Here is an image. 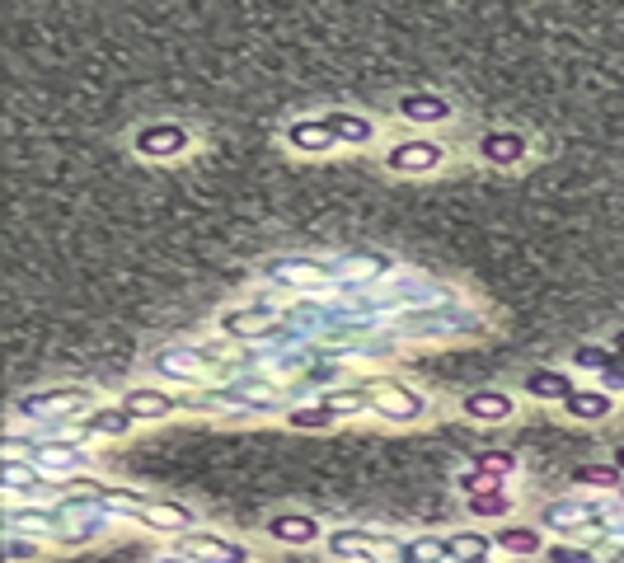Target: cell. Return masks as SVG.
<instances>
[{
    "mask_svg": "<svg viewBox=\"0 0 624 563\" xmlns=\"http://www.w3.org/2000/svg\"><path fill=\"white\" fill-rule=\"evenodd\" d=\"M320 404L329 413H338V418H352V413L371 409V395L366 390H329V395H320Z\"/></svg>",
    "mask_w": 624,
    "mask_h": 563,
    "instance_id": "obj_26",
    "label": "cell"
},
{
    "mask_svg": "<svg viewBox=\"0 0 624 563\" xmlns=\"http://www.w3.org/2000/svg\"><path fill=\"white\" fill-rule=\"evenodd\" d=\"M132 423H137V418L122 409V404L118 409H94L90 418H85V427H80V437H127Z\"/></svg>",
    "mask_w": 624,
    "mask_h": 563,
    "instance_id": "obj_19",
    "label": "cell"
},
{
    "mask_svg": "<svg viewBox=\"0 0 624 563\" xmlns=\"http://www.w3.org/2000/svg\"><path fill=\"white\" fill-rule=\"evenodd\" d=\"M470 512L484 521H503L512 512V498L507 493H479V498H470Z\"/></svg>",
    "mask_w": 624,
    "mask_h": 563,
    "instance_id": "obj_28",
    "label": "cell"
},
{
    "mask_svg": "<svg viewBox=\"0 0 624 563\" xmlns=\"http://www.w3.org/2000/svg\"><path fill=\"white\" fill-rule=\"evenodd\" d=\"M474 465H484V470H498V474H512V470H517V456H507V451H484V456L474 460Z\"/></svg>",
    "mask_w": 624,
    "mask_h": 563,
    "instance_id": "obj_33",
    "label": "cell"
},
{
    "mask_svg": "<svg viewBox=\"0 0 624 563\" xmlns=\"http://www.w3.org/2000/svg\"><path fill=\"white\" fill-rule=\"evenodd\" d=\"M573 362H578L582 371H606V366L615 362V352H610V348H596V343H582V348L573 352Z\"/></svg>",
    "mask_w": 624,
    "mask_h": 563,
    "instance_id": "obj_30",
    "label": "cell"
},
{
    "mask_svg": "<svg viewBox=\"0 0 624 563\" xmlns=\"http://www.w3.org/2000/svg\"><path fill=\"white\" fill-rule=\"evenodd\" d=\"M85 404H90V390H85V385H57V390L19 399V418H71V413H80Z\"/></svg>",
    "mask_w": 624,
    "mask_h": 563,
    "instance_id": "obj_2",
    "label": "cell"
},
{
    "mask_svg": "<svg viewBox=\"0 0 624 563\" xmlns=\"http://www.w3.org/2000/svg\"><path fill=\"white\" fill-rule=\"evenodd\" d=\"M549 563H596L592 549H578V545H549L545 549Z\"/></svg>",
    "mask_w": 624,
    "mask_h": 563,
    "instance_id": "obj_32",
    "label": "cell"
},
{
    "mask_svg": "<svg viewBox=\"0 0 624 563\" xmlns=\"http://www.w3.org/2000/svg\"><path fill=\"white\" fill-rule=\"evenodd\" d=\"M179 545H183V559H193V563H249V549L244 545L221 540V535H207V531L179 535Z\"/></svg>",
    "mask_w": 624,
    "mask_h": 563,
    "instance_id": "obj_4",
    "label": "cell"
},
{
    "mask_svg": "<svg viewBox=\"0 0 624 563\" xmlns=\"http://www.w3.org/2000/svg\"><path fill=\"white\" fill-rule=\"evenodd\" d=\"M371 409L381 413V418H390V423H418L427 413V399L404 390V385H376L371 390Z\"/></svg>",
    "mask_w": 624,
    "mask_h": 563,
    "instance_id": "obj_5",
    "label": "cell"
},
{
    "mask_svg": "<svg viewBox=\"0 0 624 563\" xmlns=\"http://www.w3.org/2000/svg\"><path fill=\"white\" fill-rule=\"evenodd\" d=\"M33 465L38 470H85L90 456L80 442H38L33 446Z\"/></svg>",
    "mask_w": 624,
    "mask_h": 563,
    "instance_id": "obj_12",
    "label": "cell"
},
{
    "mask_svg": "<svg viewBox=\"0 0 624 563\" xmlns=\"http://www.w3.org/2000/svg\"><path fill=\"white\" fill-rule=\"evenodd\" d=\"M488 540L484 535H474V531H460L451 535V563H488Z\"/></svg>",
    "mask_w": 624,
    "mask_h": 563,
    "instance_id": "obj_24",
    "label": "cell"
},
{
    "mask_svg": "<svg viewBox=\"0 0 624 563\" xmlns=\"http://www.w3.org/2000/svg\"><path fill=\"white\" fill-rule=\"evenodd\" d=\"M610 465H615V470L624 474V446H620V451H615V460H610Z\"/></svg>",
    "mask_w": 624,
    "mask_h": 563,
    "instance_id": "obj_35",
    "label": "cell"
},
{
    "mask_svg": "<svg viewBox=\"0 0 624 563\" xmlns=\"http://www.w3.org/2000/svg\"><path fill=\"white\" fill-rule=\"evenodd\" d=\"M324 122H329V132H334L338 141H348V146H362V141H371V132H376V127L366 118H357V113H329Z\"/></svg>",
    "mask_w": 624,
    "mask_h": 563,
    "instance_id": "obj_23",
    "label": "cell"
},
{
    "mask_svg": "<svg viewBox=\"0 0 624 563\" xmlns=\"http://www.w3.org/2000/svg\"><path fill=\"white\" fill-rule=\"evenodd\" d=\"M503 479H507V474L484 470V465H474L470 474H460V488H465L470 498H479V493H503Z\"/></svg>",
    "mask_w": 624,
    "mask_h": 563,
    "instance_id": "obj_27",
    "label": "cell"
},
{
    "mask_svg": "<svg viewBox=\"0 0 624 563\" xmlns=\"http://www.w3.org/2000/svg\"><path fill=\"white\" fill-rule=\"evenodd\" d=\"M437 165H442V146L437 141H399L385 155V169H395V174H432Z\"/></svg>",
    "mask_w": 624,
    "mask_h": 563,
    "instance_id": "obj_7",
    "label": "cell"
},
{
    "mask_svg": "<svg viewBox=\"0 0 624 563\" xmlns=\"http://www.w3.org/2000/svg\"><path fill=\"white\" fill-rule=\"evenodd\" d=\"M399 113L413 122H446L451 118V104H446L442 94H404V99H399Z\"/></svg>",
    "mask_w": 624,
    "mask_h": 563,
    "instance_id": "obj_20",
    "label": "cell"
},
{
    "mask_svg": "<svg viewBox=\"0 0 624 563\" xmlns=\"http://www.w3.org/2000/svg\"><path fill=\"white\" fill-rule=\"evenodd\" d=\"M493 545L503 549V554L531 559V554H540V531H535V526H507V531L493 535Z\"/></svg>",
    "mask_w": 624,
    "mask_h": 563,
    "instance_id": "obj_22",
    "label": "cell"
},
{
    "mask_svg": "<svg viewBox=\"0 0 624 563\" xmlns=\"http://www.w3.org/2000/svg\"><path fill=\"white\" fill-rule=\"evenodd\" d=\"M263 531L273 535L277 545H315V540H320V521L301 517V512H273Z\"/></svg>",
    "mask_w": 624,
    "mask_h": 563,
    "instance_id": "obj_9",
    "label": "cell"
},
{
    "mask_svg": "<svg viewBox=\"0 0 624 563\" xmlns=\"http://www.w3.org/2000/svg\"><path fill=\"white\" fill-rule=\"evenodd\" d=\"M122 409L132 413L137 423H160V418H169V413L179 409V399L165 395V390H146V385H141V390H127V395H122Z\"/></svg>",
    "mask_w": 624,
    "mask_h": 563,
    "instance_id": "obj_11",
    "label": "cell"
},
{
    "mask_svg": "<svg viewBox=\"0 0 624 563\" xmlns=\"http://www.w3.org/2000/svg\"><path fill=\"white\" fill-rule=\"evenodd\" d=\"M620 498H624V488H620Z\"/></svg>",
    "mask_w": 624,
    "mask_h": 563,
    "instance_id": "obj_39",
    "label": "cell"
},
{
    "mask_svg": "<svg viewBox=\"0 0 624 563\" xmlns=\"http://www.w3.org/2000/svg\"><path fill=\"white\" fill-rule=\"evenodd\" d=\"M33 554H38V549H33V540H19V535H10V540H5V559H10V563H24V559H33Z\"/></svg>",
    "mask_w": 624,
    "mask_h": 563,
    "instance_id": "obj_34",
    "label": "cell"
},
{
    "mask_svg": "<svg viewBox=\"0 0 624 563\" xmlns=\"http://www.w3.org/2000/svg\"><path fill=\"white\" fill-rule=\"evenodd\" d=\"M155 563H193V559H183V554H174V559H155Z\"/></svg>",
    "mask_w": 624,
    "mask_h": 563,
    "instance_id": "obj_37",
    "label": "cell"
},
{
    "mask_svg": "<svg viewBox=\"0 0 624 563\" xmlns=\"http://www.w3.org/2000/svg\"><path fill=\"white\" fill-rule=\"evenodd\" d=\"M526 395L531 399H573L578 395V385L568 381L564 371H549V366H535V371H526Z\"/></svg>",
    "mask_w": 624,
    "mask_h": 563,
    "instance_id": "obj_16",
    "label": "cell"
},
{
    "mask_svg": "<svg viewBox=\"0 0 624 563\" xmlns=\"http://www.w3.org/2000/svg\"><path fill=\"white\" fill-rule=\"evenodd\" d=\"M268 329H273V310L268 305H244V310L221 315V334L230 338H263Z\"/></svg>",
    "mask_w": 624,
    "mask_h": 563,
    "instance_id": "obj_13",
    "label": "cell"
},
{
    "mask_svg": "<svg viewBox=\"0 0 624 563\" xmlns=\"http://www.w3.org/2000/svg\"><path fill=\"white\" fill-rule=\"evenodd\" d=\"M465 418H479V423H507V418H512V395L474 390V395H465Z\"/></svg>",
    "mask_w": 624,
    "mask_h": 563,
    "instance_id": "obj_18",
    "label": "cell"
},
{
    "mask_svg": "<svg viewBox=\"0 0 624 563\" xmlns=\"http://www.w3.org/2000/svg\"><path fill=\"white\" fill-rule=\"evenodd\" d=\"M381 549H395V540L371 531H334L329 535V554L348 563H381Z\"/></svg>",
    "mask_w": 624,
    "mask_h": 563,
    "instance_id": "obj_6",
    "label": "cell"
},
{
    "mask_svg": "<svg viewBox=\"0 0 624 563\" xmlns=\"http://www.w3.org/2000/svg\"><path fill=\"white\" fill-rule=\"evenodd\" d=\"M137 155H151V160H169V155H179L193 146V132L183 127V122H151V127H141L137 132Z\"/></svg>",
    "mask_w": 624,
    "mask_h": 563,
    "instance_id": "obj_3",
    "label": "cell"
},
{
    "mask_svg": "<svg viewBox=\"0 0 624 563\" xmlns=\"http://www.w3.org/2000/svg\"><path fill=\"white\" fill-rule=\"evenodd\" d=\"M615 352H624V334H620V338H615ZM620 362H624V357H620Z\"/></svg>",
    "mask_w": 624,
    "mask_h": 563,
    "instance_id": "obj_38",
    "label": "cell"
},
{
    "mask_svg": "<svg viewBox=\"0 0 624 563\" xmlns=\"http://www.w3.org/2000/svg\"><path fill=\"white\" fill-rule=\"evenodd\" d=\"M0 488L5 493H47V498H57V484H47L43 479V470L33 465V460H5L0 465Z\"/></svg>",
    "mask_w": 624,
    "mask_h": 563,
    "instance_id": "obj_8",
    "label": "cell"
},
{
    "mask_svg": "<svg viewBox=\"0 0 624 563\" xmlns=\"http://www.w3.org/2000/svg\"><path fill=\"white\" fill-rule=\"evenodd\" d=\"M287 423H291V427H301V432H324V427H334V423H338V413H329L320 399H315V404H301V409H291V413H287Z\"/></svg>",
    "mask_w": 624,
    "mask_h": 563,
    "instance_id": "obj_25",
    "label": "cell"
},
{
    "mask_svg": "<svg viewBox=\"0 0 624 563\" xmlns=\"http://www.w3.org/2000/svg\"><path fill=\"white\" fill-rule=\"evenodd\" d=\"M606 521V512L592 503H554L545 507V526L549 531H596Z\"/></svg>",
    "mask_w": 624,
    "mask_h": 563,
    "instance_id": "obj_10",
    "label": "cell"
},
{
    "mask_svg": "<svg viewBox=\"0 0 624 563\" xmlns=\"http://www.w3.org/2000/svg\"><path fill=\"white\" fill-rule=\"evenodd\" d=\"M479 151H484L488 165L512 169L517 160H526V137H521V132H488V137L479 141Z\"/></svg>",
    "mask_w": 624,
    "mask_h": 563,
    "instance_id": "obj_14",
    "label": "cell"
},
{
    "mask_svg": "<svg viewBox=\"0 0 624 563\" xmlns=\"http://www.w3.org/2000/svg\"><path fill=\"white\" fill-rule=\"evenodd\" d=\"M601 563H624V549H620V554H606V559H601Z\"/></svg>",
    "mask_w": 624,
    "mask_h": 563,
    "instance_id": "obj_36",
    "label": "cell"
},
{
    "mask_svg": "<svg viewBox=\"0 0 624 563\" xmlns=\"http://www.w3.org/2000/svg\"><path fill=\"white\" fill-rule=\"evenodd\" d=\"M183 352H160V357H155V366H160V371H165V376H179V381H193V376H198V362H179Z\"/></svg>",
    "mask_w": 624,
    "mask_h": 563,
    "instance_id": "obj_31",
    "label": "cell"
},
{
    "mask_svg": "<svg viewBox=\"0 0 624 563\" xmlns=\"http://www.w3.org/2000/svg\"><path fill=\"white\" fill-rule=\"evenodd\" d=\"M564 409L573 413L578 423H592V418H606V413L615 409V395H610V390H578Z\"/></svg>",
    "mask_w": 624,
    "mask_h": 563,
    "instance_id": "obj_21",
    "label": "cell"
},
{
    "mask_svg": "<svg viewBox=\"0 0 624 563\" xmlns=\"http://www.w3.org/2000/svg\"><path fill=\"white\" fill-rule=\"evenodd\" d=\"M137 521L141 526H151V531H179V535L193 531V512L179 507V503H146Z\"/></svg>",
    "mask_w": 624,
    "mask_h": 563,
    "instance_id": "obj_17",
    "label": "cell"
},
{
    "mask_svg": "<svg viewBox=\"0 0 624 563\" xmlns=\"http://www.w3.org/2000/svg\"><path fill=\"white\" fill-rule=\"evenodd\" d=\"M263 277L291 291H320L338 277V268H329L320 259H273V263H263Z\"/></svg>",
    "mask_w": 624,
    "mask_h": 563,
    "instance_id": "obj_1",
    "label": "cell"
},
{
    "mask_svg": "<svg viewBox=\"0 0 624 563\" xmlns=\"http://www.w3.org/2000/svg\"><path fill=\"white\" fill-rule=\"evenodd\" d=\"M287 141L296 146V151H305V155H320V151H329L338 137L329 132V122H324V118H301V122H291V127H287Z\"/></svg>",
    "mask_w": 624,
    "mask_h": 563,
    "instance_id": "obj_15",
    "label": "cell"
},
{
    "mask_svg": "<svg viewBox=\"0 0 624 563\" xmlns=\"http://www.w3.org/2000/svg\"><path fill=\"white\" fill-rule=\"evenodd\" d=\"M578 484L615 488V493H620V488H624V474L615 470V465H582V470H578Z\"/></svg>",
    "mask_w": 624,
    "mask_h": 563,
    "instance_id": "obj_29",
    "label": "cell"
}]
</instances>
